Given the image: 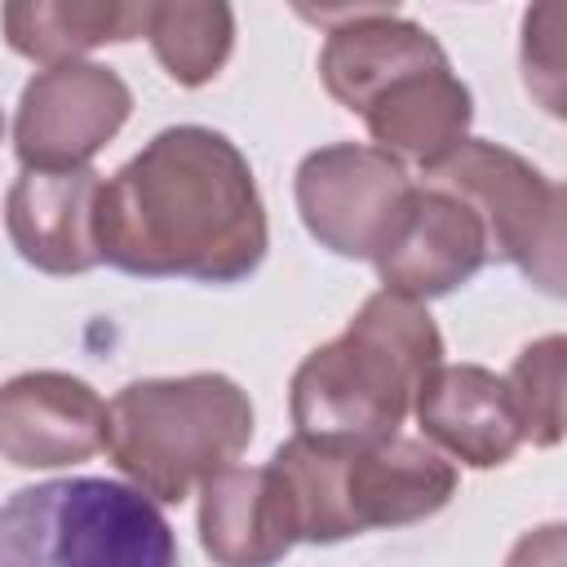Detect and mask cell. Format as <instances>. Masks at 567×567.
Instances as JSON below:
<instances>
[{
  "mask_svg": "<svg viewBox=\"0 0 567 567\" xmlns=\"http://www.w3.org/2000/svg\"><path fill=\"white\" fill-rule=\"evenodd\" d=\"M106 443L102 394L71 372H18L0 385V461L18 470H62Z\"/></svg>",
  "mask_w": 567,
  "mask_h": 567,
  "instance_id": "30bf717a",
  "label": "cell"
},
{
  "mask_svg": "<svg viewBox=\"0 0 567 567\" xmlns=\"http://www.w3.org/2000/svg\"><path fill=\"white\" fill-rule=\"evenodd\" d=\"M270 465L284 474L297 540L332 545L377 527H412L434 518L456 496V465L421 439H319L292 434L275 447Z\"/></svg>",
  "mask_w": 567,
  "mask_h": 567,
  "instance_id": "3957f363",
  "label": "cell"
},
{
  "mask_svg": "<svg viewBox=\"0 0 567 567\" xmlns=\"http://www.w3.org/2000/svg\"><path fill=\"white\" fill-rule=\"evenodd\" d=\"M421 434L470 470H496L523 447V425L505 377L478 363H434L412 399Z\"/></svg>",
  "mask_w": 567,
  "mask_h": 567,
  "instance_id": "4fadbf2b",
  "label": "cell"
},
{
  "mask_svg": "<svg viewBox=\"0 0 567 567\" xmlns=\"http://www.w3.org/2000/svg\"><path fill=\"white\" fill-rule=\"evenodd\" d=\"M4 567H168L177 540L159 505L111 478H49L0 505Z\"/></svg>",
  "mask_w": 567,
  "mask_h": 567,
  "instance_id": "5b68a950",
  "label": "cell"
},
{
  "mask_svg": "<svg viewBox=\"0 0 567 567\" xmlns=\"http://www.w3.org/2000/svg\"><path fill=\"white\" fill-rule=\"evenodd\" d=\"M292 13L310 27H346V22H359V18H381V13H394L403 0H288Z\"/></svg>",
  "mask_w": 567,
  "mask_h": 567,
  "instance_id": "ac0fdd59",
  "label": "cell"
},
{
  "mask_svg": "<svg viewBox=\"0 0 567 567\" xmlns=\"http://www.w3.org/2000/svg\"><path fill=\"white\" fill-rule=\"evenodd\" d=\"M97 195H102V173L89 164L22 168L4 195L9 244L27 266L44 275H84L102 266Z\"/></svg>",
  "mask_w": 567,
  "mask_h": 567,
  "instance_id": "8fae6325",
  "label": "cell"
},
{
  "mask_svg": "<svg viewBox=\"0 0 567 567\" xmlns=\"http://www.w3.org/2000/svg\"><path fill=\"white\" fill-rule=\"evenodd\" d=\"M146 40L155 62L182 89H199L221 75L235 49L230 0H155L146 18Z\"/></svg>",
  "mask_w": 567,
  "mask_h": 567,
  "instance_id": "2e32d148",
  "label": "cell"
},
{
  "mask_svg": "<svg viewBox=\"0 0 567 567\" xmlns=\"http://www.w3.org/2000/svg\"><path fill=\"white\" fill-rule=\"evenodd\" d=\"M155 0H4L0 31L27 62L53 66L84 58L102 44H128L146 35Z\"/></svg>",
  "mask_w": 567,
  "mask_h": 567,
  "instance_id": "9a60e30c",
  "label": "cell"
},
{
  "mask_svg": "<svg viewBox=\"0 0 567 567\" xmlns=\"http://www.w3.org/2000/svg\"><path fill=\"white\" fill-rule=\"evenodd\" d=\"M359 120L372 133V146L390 151L403 164H416L421 173L447 159L465 137L474 120V97L452 71L447 53H430L403 71H394L363 106Z\"/></svg>",
  "mask_w": 567,
  "mask_h": 567,
  "instance_id": "7c38bea8",
  "label": "cell"
},
{
  "mask_svg": "<svg viewBox=\"0 0 567 567\" xmlns=\"http://www.w3.org/2000/svg\"><path fill=\"white\" fill-rule=\"evenodd\" d=\"M199 545L221 567L279 563L297 545V509L284 474L266 465H221L199 483Z\"/></svg>",
  "mask_w": 567,
  "mask_h": 567,
  "instance_id": "5bb4252c",
  "label": "cell"
},
{
  "mask_svg": "<svg viewBox=\"0 0 567 567\" xmlns=\"http://www.w3.org/2000/svg\"><path fill=\"white\" fill-rule=\"evenodd\" d=\"M456 190L487 230V257L518 266L540 292L563 297V186L501 142L465 137L421 173Z\"/></svg>",
  "mask_w": 567,
  "mask_h": 567,
  "instance_id": "8992f818",
  "label": "cell"
},
{
  "mask_svg": "<svg viewBox=\"0 0 567 567\" xmlns=\"http://www.w3.org/2000/svg\"><path fill=\"white\" fill-rule=\"evenodd\" d=\"M443 337L425 301L394 288L372 292L341 337L315 346L288 385V412L301 434L372 443L399 434Z\"/></svg>",
  "mask_w": 567,
  "mask_h": 567,
  "instance_id": "7a4b0ae2",
  "label": "cell"
},
{
  "mask_svg": "<svg viewBox=\"0 0 567 567\" xmlns=\"http://www.w3.org/2000/svg\"><path fill=\"white\" fill-rule=\"evenodd\" d=\"M0 142H4V115H0Z\"/></svg>",
  "mask_w": 567,
  "mask_h": 567,
  "instance_id": "d6986e66",
  "label": "cell"
},
{
  "mask_svg": "<svg viewBox=\"0 0 567 567\" xmlns=\"http://www.w3.org/2000/svg\"><path fill=\"white\" fill-rule=\"evenodd\" d=\"M133 115V89L102 62H53L27 80L13 115V151L22 168L89 164Z\"/></svg>",
  "mask_w": 567,
  "mask_h": 567,
  "instance_id": "ba28073f",
  "label": "cell"
},
{
  "mask_svg": "<svg viewBox=\"0 0 567 567\" xmlns=\"http://www.w3.org/2000/svg\"><path fill=\"white\" fill-rule=\"evenodd\" d=\"M408 164L368 142H332L297 164V213L310 239L337 257L372 261L412 199Z\"/></svg>",
  "mask_w": 567,
  "mask_h": 567,
  "instance_id": "52a82bcc",
  "label": "cell"
},
{
  "mask_svg": "<svg viewBox=\"0 0 567 567\" xmlns=\"http://www.w3.org/2000/svg\"><path fill=\"white\" fill-rule=\"evenodd\" d=\"M563 337L549 332L532 346L518 350L514 368L505 372L523 443L532 447H554L563 439Z\"/></svg>",
  "mask_w": 567,
  "mask_h": 567,
  "instance_id": "e0dca14e",
  "label": "cell"
},
{
  "mask_svg": "<svg viewBox=\"0 0 567 567\" xmlns=\"http://www.w3.org/2000/svg\"><path fill=\"white\" fill-rule=\"evenodd\" d=\"M266 244V204L252 168L217 128H159L102 182L97 252L124 275L239 284L261 266Z\"/></svg>",
  "mask_w": 567,
  "mask_h": 567,
  "instance_id": "6da1fadb",
  "label": "cell"
},
{
  "mask_svg": "<svg viewBox=\"0 0 567 567\" xmlns=\"http://www.w3.org/2000/svg\"><path fill=\"white\" fill-rule=\"evenodd\" d=\"M252 443V399L221 372L128 381L106 403V456L159 505H182Z\"/></svg>",
  "mask_w": 567,
  "mask_h": 567,
  "instance_id": "277c9868",
  "label": "cell"
},
{
  "mask_svg": "<svg viewBox=\"0 0 567 567\" xmlns=\"http://www.w3.org/2000/svg\"><path fill=\"white\" fill-rule=\"evenodd\" d=\"M487 261V230L478 213L439 182L412 186L399 230L372 257L381 288H394L416 301L447 297L452 288L470 284Z\"/></svg>",
  "mask_w": 567,
  "mask_h": 567,
  "instance_id": "9c48e42d",
  "label": "cell"
}]
</instances>
